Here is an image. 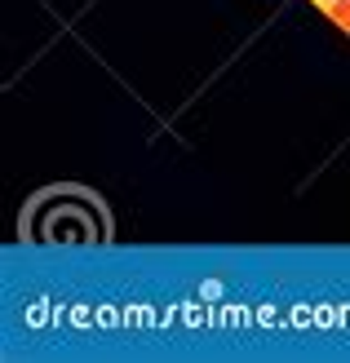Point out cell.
I'll list each match as a JSON object with an SVG mask.
<instances>
[{
    "instance_id": "cell-1",
    "label": "cell",
    "mask_w": 350,
    "mask_h": 363,
    "mask_svg": "<svg viewBox=\"0 0 350 363\" xmlns=\"http://www.w3.org/2000/svg\"><path fill=\"white\" fill-rule=\"evenodd\" d=\"M328 18H333L337 27L350 31V0H328Z\"/></svg>"
}]
</instances>
